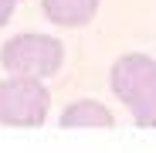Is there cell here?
<instances>
[{
	"label": "cell",
	"instance_id": "cell-1",
	"mask_svg": "<svg viewBox=\"0 0 156 153\" xmlns=\"http://www.w3.org/2000/svg\"><path fill=\"white\" fill-rule=\"evenodd\" d=\"M112 92L126 102L139 126L156 129V58L122 55L112 65Z\"/></svg>",
	"mask_w": 156,
	"mask_h": 153
},
{
	"label": "cell",
	"instance_id": "cell-2",
	"mask_svg": "<svg viewBox=\"0 0 156 153\" xmlns=\"http://www.w3.org/2000/svg\"><path fill=\"white\" fill-rule=\"evenodd\" d=\"M0 61L10 75H24V78H51L61 71L65 48L51 34H14L4 48H0Z\"/></svg>",
	"mask_w": 156,
	"mask_h": 153
},
{
	"label": "cell",
	"instance_id": "cell-3",
	"mask_svg": "<svg viewBox=\"0 0 156 153\" xmlns=\"http://www.w3.org/2000/svg\"><path fill=\"white\" fill-rule=\"evenodd\" d=\"M48 109H51V92L41 85V78L14 75L0 82V122L4 126H20V129L41 126Z\"/></svg>",
	"mask_w": 156,
	"mask_h": 153
},
{
	"label": "cell",
	"instance_id": "cell-4",
	"mask_svg": "<svg viewBox=\"0 0 156 153\" xmlns=\"http://www.w3.org/2000/svg\"><path fill=\"white\" fill-rule=\"evenodd\" d=\"M61 126L65 129H112L115 119L112 112L95 99H82V102H71V106L61 112Z\"/></svg>",
	"mask_w": 156,
	"mask_h": 153
},
{
	"label": "cell",
	"instance_id": "cell-5",
	"mask_svg": "<svg viewBox=\"0 0 156 153\" xmlns=\"http://www.w3.org/2000/svg\"><path fill=\"white\" fill-rule=\"evenodd\" d=\"M44 17L58 27H82L98 10V0H41Z\"/></svg>",
	"mask_w": 156,
	"mask_h": 153
},
{
	"label": "cell",
	"instance_id": "cell-6",
	"mask_svg": "<svg viewBox=\"0 0 156 153\" xmlns=\"http://www.w3.org/2000/svg\"><path fill=\"white\" fill-rule=\"evenodd\" d=\"M14 7H17V0H0V27L14 17Z\"/></svg>",
	"mask_w": 156,
	"mask_h": 153
}]
</instances>
